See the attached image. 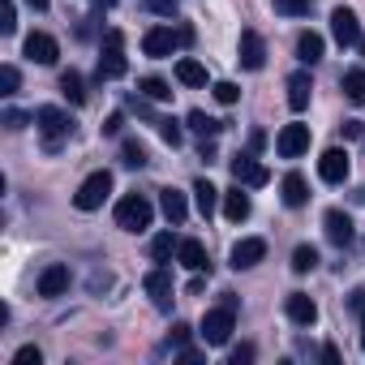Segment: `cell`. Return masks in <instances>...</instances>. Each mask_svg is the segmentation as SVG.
I'll list each match as a JSON object with an SVG mask.
<instances>
[{
	"label": "cell",
	"instance_id": "6da1fadb",
	"mask_svg": "<svg viewBox=\"0 0 365 365\" xmlns=\"http://www.w3.org/2000/svg\"><path fill=\"white\" fill-rule=\"evenodd\" d=\"M108 194H112V172H108V168H99V172H91L82 185H78L73 207H78V211H99V207L108 202Z\"/></svg>",
	"mask_w": 365,
	"mask_h": 365
},
{
	"label": "cell",
	"instance_id": "7a4b0ae2",
	"mask_svg": "<svg viewBox=\"0 0 365 365\" xmlns=\"http://www.w3.org/2000/svg\"><path fill=\"white\" fill-rule=\"evenodd\" d=\"M150 215H155V207H150L142 194H125V198L116 202V228H125V232L150 228Z\"/></svg>",
	"mask_w": 365,
	"mask_h": 365
},
{
	"label": "cell",
	"instance_id": "3957f363",
	"mask_svg": "<svg viewBox=\"0 0 365 365\" xmlns=\"http://www.w3.org/2000/svg\"><path fill=\"white\" fill-rule=\"evenodd\" d=\"M35 125H39V133H43V146H48V150H56V146L73 133V120H69L61 108H39V112H35Z\"/></svg>",
	"mask_w": 365,
	"mask_h": 365
},
{
	"label": "cell",
	"instance_id": "277c9868",
	"mask_svg": "<svg viewBox=\"0 0 365 365\" xmlns=\"http://www.w3.org/2000/svg\"><path fill=\"white\" fill-rule=\"evenodd\" d=\"M232 331H237V309H228V305H220V309H207V318H202V327H198V335L207 339V344H228L232 339Z\"/></svg>",
	"mask_w": 365,
	"mask_h": 365
},
{
	"label": "cell",
	"instance_id": "5b68a950",
	"mask_svg": "<svg viewBox=\"0 0 365 365\" xmlns=\"http://www.w3.org/2000/svg\"><path fill=\"white\" fill-rule=\"evenodd\" d=\"M120 43H125L120 31H108V39H103V56H99V82H103V78H108V82H112V78H125L129 65H125Z\"/></svg>",
	"mask_w": 365,
	"mask_h": 365
},
{
	"label": "cell",
	"instance_id": "8992f818",
	"mask_svg": "<svg viewBox=\"0 0 365 365\" xmlns=\"http://www.w3.org/2000/svg\"><path fill=\"white\" fill-rule=\"evenodd\" d=\"M228 168H232V176H237V185H250V190H258V185H267V180H271V172H267L254 155H232Z\"/></svg>",
	"mask_w": 365,
	"mask_h": 365
},
{
	"label": "cell",
	"instance_id": "52a82bcc",
	"mask_svg": "<svg viewBox=\"0 0 365 365\" xmlns=\"http://www.w3.org/2000/svg\"><path fill=\"white\" fill-rule=\"evenodd\" d=\"M331 35H335V43L339 48H356L361 43V22H356V14L352 9H331Z\"/></svg>",
	"mask_w": 365,
	"mask_h": 365
},
{
	"label": "cell",
	"instance_id": "ba28073f",
	"mask_svg": "<svg viewBox=\"0 0 365 365\" xmlns=\"http://www.w3.org/2000/svg\"><path fill=\"white\" fill-rule=\"evenodd\" d=\"M176 43H180V35H176V31H168V26H150V31L142 35V52H146V56H155V61L172 56V52H176Z\"/></svg>",
	"mask_w": 365,
	"mask_h": 365
},
{
	"label": "cell",
	"instance_id": "9c48e42d",
	"mask_svg": "<svg viewBox=\"0 0 365 365\" xmlns=\"http://www.w3.org/2000/svg\"><path fill=\"white\" fill-rule=\"evenodd\" d=\"M275 150H279L284 159L305 155V150H309V125H284L279 138H275Z\"/></svg>",
	"mask_w": 365,
	"mask_h": 365
},
{
	"label": "cell",
	"instance_id": "30bf717a",
	"mask_svg": "<svg viewBox=\"0 0 365 365\" xmlns=\"http://www.w3.org/2000/svg\"><path fill=\"white\" fill-rule=\"evenodd\" d=\"M318 176L327 180V185H344V180H348V150H339V146L322 150V159H318Z\"/></svg>",
	"mask_w": 365,
	"mask_h": 365
},
{
	"label": "cell",
	"instance_id": "8fae6325",
	"mask_svg": "<svg viewBox=\"0 0 365 365\" xmlns=\"http://www.w3.org/2000/svg\"><path fill=\"white\" fill-rule=\"evenodd\" d=\"M237 61H241L245 69H262V65H267V43H262V35H258V31H241Z\"/></svg>",
	"mask_w": 365,
	"mask_h": 365
},
{
	"label": "cell",
	"instance_id": "7c38bea8",
	"mask_svg": "<svg viewBox=\"0 0 365 365\" xmlns=\"http://www.w3.org/2000/svg\"><path fill=\"white\" fill-rule=\"evenodd\" d=\"M176 262L185 267V271H194V275H202V271H211V258H207V245L202 241H194V237H185L180 241V250H176Z\"/></svg>",
	"mask_w": 365,
	"mask_h": 365
},
{
	"label": "cell",
	"instance_id": "4fadbf2b",
	"mask_svg": "<svg viewBox=\"0 0 365 365\" xmlns=\"http://www.w3.org/2000/svg\"><path fill=\"white\" fill-rule=\"evenodd\" d=\"M56 56H61V43H56L52 35H43V31L26 35V61H35V65H56Z\"/></svg>",
	"mask_w": 365,
	"mask_h": 365
},
{
	"label": "cell",
	"instance_id": "5bb4252c",
	"mask_svg": "<svg viewBox=\"0 0 365 365\" xmlns=\"http://www.w3.org/2000/svg\"><path fill=\"white\" fill-rule=\"evenodd\" d=\"M262 258H267V241H262V237H245V241L232 245V267H237V271H250V267H258Z\"/></svg>",
	"mask_w": 365,
	"mask_h": 365
},
{
	"label": "cell",
	"instance_id": "9a60e30c",
	"mask_svg": "<svg viewBox=\"0 0 365 365\" xmlns=\"http://www.w3.org/2000/svg\"><path fill=\"white\" fill-rule=\"evenodd\" d=\"M146 292H150V301H155L159 309H168V305H172V275H168V267H163V262L146 275Z\"/></svg>",
	"mask_w": 365,
	"mask_h": 365
},
{
	"label": "cell",
	"instance_id": "2e32d148",
	"mask_svg": "<svg viewBox=\"0 0 365 365\" xmlns=\"http://www.w3.org/2000/svg\"><path fill=\"white\" fill-rule=\"evenodd\" d=\"M309 95H314V82H309L305 69H297V73L288 78V108H292V112H305V108H309Z\"/></svg>",
	"mask_w": 365,
	"mask_h": 365
},
{
	"label": "cell",
	"instance_id": "e0dca14e",
	"mask_svg": "<svg viewBox=\"0 0 365 365\" xmlns=\"http://www.w3.org/2000/svg\"><path fill=\"white\" fill-rule=\"evenodd\" d=\"M322 228H327V241L331 245H348L352 241V220L344 211H327L322 215Z\"/></svg>",
	"mask_w": 365,
	"mask_h": 365
},
{
	"label": "cell",
	"instance_id": "ac0fdd59",
	"mask_svg": "<svg viewBox=\"0 0 365 365\" xmlns=\"http://www.w3.org/2000/svg\"><path fill=\"white\" fill-rule=\"evenodd\" d=\"M279 194H284V207H292V211H297V207H305V202H309V185H305V176H301V172H288V176H284V185H279Z\"/></svg>",
	"mask_w": 365,
	"mask_h": 365
},
{
	"label": "cell",
	"instance_id": "d6986e66",
	"mask_svg": "<svg viewBox=\"0 0 365 365\" xmlns=\"http://www.w3.org/2000/svg\"><path fill=\"white\" fill-rule=\"evenodd\" d=\"M159 207H163L168 224H185V215H190V202L180 190H159Z\"/></svg>",
	"mask_w": 365,
	"mask_h": 365
},
{
	"label": "cell",
	"instance_id": "ffe728a7",
	"mask_svg": "<svg viewBox=\"0 0 365 365\" xmlns=\"http://www.w3.org/2000/svg\"><path fill=\"white\" fill-rule=\"evenodd\" d=\"M69 288V267H61V262H52L43 275H39V297H61Z\"/></svg>",
	"mask_w": 365,
	"mask_h": 365
},
{
	"label": "cell",
	"instance_id": "44dd1931",
	"mask_svg": "<svg viewBox=\"0 0 365 365\" xmlns=\"http://www.w3.org/2000/svg\"><path fill=\"white\" fill-rule=\"evenodd\" d=\"M250 211H254V202H250V194H245L241 185L224 194V215H228L232 224H241V220H250Z\"/></svg>",
	"mask_w": 365,
	"mask_h": 365
},
{
	"label": "cell",
	"instance_id": "7402d4cb",
	"mask_svg": "<svg viewBox=\"0 0 365 365\" xmlns=\"http://www.w3.org/2000/svg\"><path fill=\"white\" fill-rule=\"evenodd\" d=\"M288 318H292L297 327H309V322L318 318V305H314L305 292H288Z\"/></svg>",
	"mask_w": 365,
	"mask_h": 365
},
{
	"label": "cell",
	"instance_id": "603a6c76",
	"mask_svg": "<svg viewBox=\"0 0 365 365\" xmlns=\"http://www.w3.org/2000/svg\"><path fill=\"white\" fill-rule=\"evenodd\" d=\"M194 202H198L202 220H211V215H215V207H220V190L211 185V180H194Z\"/></svg>",
	"mask_w": 365,
	"mask_h": 365
},
{
	"label": "cell",
	"instance_id": "cb8c5ba5",
	"mask_svg": "<svg viewBox=\"0 0 365 365\" xmlns=\"http://www.w3.org/2000/svg\"><path fill=\"white\" fill-rule=\"evenodd\" d=\"M297 61H305V65H318V61H322V35L305 31V35L297 39Z\"/></svg>",
	"mask_w": 365,
	"mask_h": 365
},
{
	"label": "cell",
	"instance_id": "d4e9b609",
	"mask_svg": "<svg viewBox=\"0 0 365 365\" xmlns=\"http://www.w3.org/2000/svg\"><path fill=\"white\" fill-rule=\"evenodd\" d=\"M61 95H65L69 103H86V82H82L78 69H65V73H61Z\"/></svg>",
	"mask_w": 365,
	"mask_h": 365
},
{
	"label": "cell",
	"instance_id": "484cf974",
	"mask_svg": "<svg viewBox=\"0 0 365 365\" xmlns=\"http://www.w3.org/2000/svg\"><path fill=\"white\" fill-rule=\"evenodd\" d=\"M176 78L185 82V86H207V69H202L198 61H190V56L176 61Z\"/></svg>",
	"mask_w": 365,
	"mask_h": 365
},
{
	"label": "cell",
	"instance_id": "4316f807",
	"mask_svg": "<svg viewBox=\"0 0 365 365\" xmlns=\"http://www.w3.org/2000/svg\"><path fill=\"white\" fill-rule=\"evenodd\" d=\"M138 91H142L146 99H155V103H168V99H172V86H168L163 78H142Z\"/></svg>",
	"mask_w": 365,
	"mask_h": 365
},
{
	"label": "cell",
	"instance_id": "83f0119b",
	"mask_svg": "<svg viewBox=\"0 0 365 365\" xmlns=\"http://www.w3.org/2000/svg\"><path fill=\"white\" fill-rule=\"evenodd\" d=\"M190 129H194L198 138H215V133L224 129V120H215V116H207V112H190Z\"/></svg>",
	"mask_w": 365,
	"mask_h": 365
},
{
	"label": "cell",
	"instance_id": "f1b7e54d",
	"mask_svg": "<svg viewBox=\"0 0 365 365\" xmlns=\"http://www.w3.org/2000/svg\"><path fill=\"white\" fill-rule=\"evenodd\" d=\"M120 163H125V168H142V163H146V146H142L138 138H125V142H120Z\"/></svg>",
	"mask_w": 365,
	"mask_h": 365
},
{
	"label": "cell",
	"instance_id": "f546056e",
	"mask_svg": "<svg viewBox=\"0 0 365 365\" xmlns=\"http://www.w3.org/2000/svg\"><path fill=\"white\" fill-rule=\"evenodd\" d=\"M176 250H180V241H176L172 232H159V237L150 241V258H155V262H168Z\"/></svg>",
	"mask_w": 365,
	"mask_h": 365
},
{
	"label": "cell",
	"instance_id": "4dcf8cb0",
	"mask_svg": "<svg viewBox=\"0 0 365 365\" xmlns=\"http://www.w3.org/2000/svg\"><path fill=\"white\" fill-rule=\"evenodd\" d=\"M344 95L352 103H365V69H348L344 73Z\"/></svg>",
	"mask_w": 365,
	"mask_h": 365
},
{
	"label": "cell",
	"instance_id": "1f68e13d",
	"mask_svg": "<svg viewBox=\"0 0 365 365\" xmlns=\"http://www.w3.org/2000/svg\"><path fill=\"white\" fill-rule=\"evenodd\" d=\"M314 267H318V250H314V245H297V250H292V271L305 275V271H314Z\"/></svg>",
	"mask_w": 365,
	"mask_h": 365
},
{
	"label": "cell",
	"instance_id": "d6a6232c",
	"mask_svg": "<svg viewBox=\"0 0 365 365\" xmlns=\"http://www.w3.org/2000/svg\"><path fill=\"white\" fill-rule=\"evenodd\" d=\"M275 14H284V18H305V14H309V0H275Z\"/></svg>",
	"mask_w": 365,
	"mask_h": 365
},
{
	"label": "cell",
	"instance_id": "836d02e7",
	"mask_svg": "<svg viewBox=\"0 0 365 365\" xmlns=\"http://www.w3.org/2000/svg\"><path fill=\"white\" fill-rule=\"evenodd\" d=\"M18 69L14 65H0V95H18Z\"/></svg>",
	"mask_w": 365,
	"mask_h": 365
},
{
	"label": "cell",
	"instance_id": "e575fe53",
	"mask_svg": "<svg viewBox=\"0 0 365 365\" xmlns=\"http://www.w3.org/2000/svg\"><path fill=\"white\" fill-rule=\"evenodd\" d=\"M159 138H163L168 146H180V138H185V133H180L176 120H159Z\"/></svg>",
	"mask_w": 365,
	"mask_h": 365
},
{
	"label": "cell",
	"instance_id": "d590c367",
	"mask_svg": "<svg viewBox=\"0 0 365 365\" xmlns=\"http://www.w3.org/2000/svg\"><path fill=\"white\" fill-rule=\"evenodd\" d=\"M215 99L220 103H237L241 99V86L237 82H215Z\"/></svg>",
	"mask_w": 365,
	"mask_h": 365
},
{
	"label": "cell",
	"instance_id": "8d00e7d4",
	"mask_svg": "<svg viewBox=\"0 0 365 365\" xmlns=\"http://www.w3.org/2000/svg\"><path fill=\"white\" fill-rule=\"evenodd\" d=\"M168 344H172V348H190V327H185V322H176V327L168 331Z\"/></svg>",
	"mask_w": 365,
	"mask_h": 365
},
{
	"label": "cell",
	"instance_id": "74e56055",
	"mask_svg": "<svg viewBox=\"0 0 365 365\" xmlns=\"http://www.w3.org/2000/svg\"><path fill=\"white\" fill-rule=\"evenodd\" d=\"M14 361H18V365H39V361H43V352H39L35 344H26V348H18V352H14Z\"/></svg>",
	"mask_w": 365,
	"mask_h": 365
},
{
	"label": "cell",
	"instance_id": "f35d334b",
	"mask_svg": "<svg viewBox=\"0 0 365 365\" xmlns=\"http://www.w3.org/2000/svg\"><path fill=\"white\" fill-rule=\"evenodd\" d=\"M142 5H146L150 14H159V18H172V14H176V0H142Z\"/></svg>",
	"mask_w": 365,
	"mask_h": 365
},
{
	"label": "cell",
	"instance_id": "ab89813d",
	"mask_svg": "<svg viewBox=\"0 0 365 365\" xmlns=\"http://www.w3.org/2000/svg\"><path fill=\"white\" fill-rule=\"evenodd\" d=\"M31 120H35V116H26V112H18V108H5V125H9V129H26Z\"/></svg>",
	"mask_w": 365,
	"mask_h": 365
},
{
	"label": "cell",
	"instance_id": "60d3db41",
	"mask_svg": "<svg viewBox=\"0 0 365 365\" xmlns=\"http://www.w3.org/2000/svg\"><path fill=\"white\" fill-rule=\"evenodd\" d=\"M0 31H5V35H14V31H18V14H14V5H5V18H0Z\"/></svg>",
	"mask_w": 365,
	"mask_h": 365
},
{
	"label": "cell",
	"instance_id": "b9f144b4",
	"mask_svg": "<svg viewBox=\"0 0 365 365\" xmlns=\"http://www.w3.org/2000/svg\"><path fill=\"white\" fill-rule=\"evenodd\" d=\"M245 361H254V344H241V348H232V365H245Z\"/></svg>",
	"mask_w": 365,
	"mask_h": 365
},
{
	"label": "cell",
	"instance_id": "7bdbcfd3",
	"mask_svg": "<svg viewBox=\"0 0 365 365\" xmlns=\"http://www.w3.org/2000/svg\"><path fill=\"white\" fill-rule=\"evenodd\" d=\"M339 129H344V138H365V125L361 120H344Z\"/></svg>",
	"mask_w": 365,
	"mask_h": 365
},
{
	"label": "cell",
	"instance_id": "ee69618b",
	"mask_svg": "<svg viewBox=\"0 0 365 365\" xmlns=\"http://www.w3.org/2000/svg\"><path fill=\"white\" fill-rule=\"evenodd\" d=\"M120 125H125V116H120V112H112V116L103 120V133H120Z\"/></svg>",
	"mask_w": 365,
	"mask_h": 365
},
{
	"label": "cell",
	"instance_id": "f6af8a7d",
	"mask_svg": "<svg viewBox=\"0 0 365 365\" xmlns=\"http://www.w3.org/2000/svg\"><path fill=\"white\" fill-rule=\"evenodd\" d=\"M348 305H352V314H365V288H356V292L348 297Z\"/></svg>",
	"mask_w": 365,
	"mask_h": 365
},
{
	"label": "cell",
	"instance_id": "bcb514c9",
	"mask_svg": "<svg viewBox=\"0 0 365 365\" xmlns=\"http://www.w3.org/2000/svg\"><path fill=\"white\" fill-rule=\"evenodd\" d=\"M250 146H254V150H262V146H267V133H258V129H254V133H250Z\"/></svg>",
	"mask_w": 365,
	"mask_h": 365
},
{
	"label": "cell",
	"instance_id": "7dc6e473",
	"mask_svg": "<svg viewBox=\"0 0 365 365\" xmlns=\"http://www.w3.org/2000/svg\"><path fill=\"white\" fill-rule=\"evenodd\" d=\"M26 5H31V9H48V0H26Z\"/></svg>",
	"mask_w": 365,
	"mask_h": 365
},
{
	"label": "cell",
	"instance_id": "c3c4849f",
	"mask_svg": "<svg viewBox=\"0 0 365 365\" xmlns=\"http://www.w3.org/2000/svg\"><path fill=\"white\" fill-rule=\"evenodd\" d=\"M361 348H365V314H361Z\"/></svg>",
	"mask_w": 365,
	"mask_h": 365
},
{
	"label": "cell",
	"instance_id": "681fc988",
	"mask_svg": "<svg viewBox=\"0 0 365 365\" xmlns=\"http://www.w3.org/2000/svg\"><path fill=\"white\" fill-rule=\"evenodd\" d=\"M95 5H103V9H112V5H116V0H95Z\"/></svg>",
	"mask_w": 365,
	"mask_h": 365
},
{
	"label": "cell",
	"instance_id": "f907efd6",
	"mask_svg": "<svg viewBox=\"0 0 365 365\" xmlns=\"http://www.w3.org/2000/svg\"><path fill=\"white\" fill-rule=\"evenodd\" d=\"M356 48H361V56H365V35H361V43H356Z\"/></svg>",
	"mask_w": 365,
	"mask_h": 365
}]
</instances>
